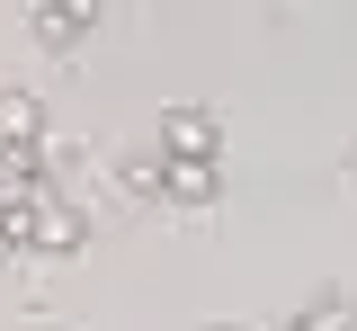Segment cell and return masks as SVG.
Listing matches in <instances>:
<instances>
[{"label":"cell","mask_w":357,"mask_h":331,"mask_svg":"<svg viewBox=\"0 0 357 331\" xmlns=\"http://www.w3.org/2000/svg\"><path fill=\"white\" fill-rule=\"evenodd\" d=\"M161 161H215V117L170 108V117H161Z\"/></svg>","instance_id":"obj_1"},{"label":"cell","mask_w":357,"mask_h":331,"mask_svg":"<svg viewBox=\"0 0 357 331\" xmlns=\"http://www.w3.org/2000/svg\"><path fill=\"white\" fill-rule=\"evenodd\" d=\"M89 18H98V0H36V36L45 45H81Z\"/></svg>","instance_id":"obj_2"},{"label":"cell","mask_w":357,"mask_h":331,"mask_svg":"<svg viewBox=\"0 0 357 331\" xmlns=\"http://www.w3.org/2000/svg\"><path fill=\"white\" fill-rule=\"evenodd\" d=\"M36 135H45V108L27 90H0V152H27Z\"/></svg>","instance_id":"obj_3"},{"label":"cell","mask_w":357,"mask_h":331,"mask_svg":"<svg viewBox=\"0 0 357 331\" xmlns=\"http://www.w3.org/2000/svg\"><path fill=\"white\" fill-rule=\"evenodd\" d=\"M161 189H170L178 206H206V197H215V161H161Z\"/></svg>","instance_id":"obj_4"},{"label":"cell","mask_w":357,"mask_h":331,"mask_svg":"<svg viewBox=\"0 0 357 331\" xmlns=\"http://www.w3.org/2000/svg\"><path fill=\"white\" fill-rule=\"evenodd\" d=\"M295 331H357V314L331 295V304H304V314H295Z\"/></svg>","instance_id":"obj_5"},{"label":"cell","mask_w":357,"mask_h":331,"mask_svg":"<svg viewBox=\"0 0 357 331\" xmlns=\"http://www.w3.org/2000/svg\"><path fill=\"white\" fill-rule=\"evenodd\" d=\"M215 331H241V323H215Z\"/></svg>","instance_id":"obj_6"}]
</instances>
